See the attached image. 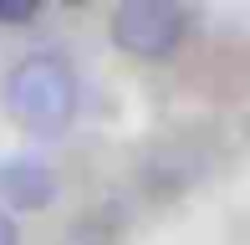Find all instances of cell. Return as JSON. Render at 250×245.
<instances>
[{
	"mask_svg": "<svg viewBox=\"0 0 250 245\" xmlns=\"http://www.w3.org/2000/svg\"><path fill=\"white\" fill-rule=\"evenodd\" d=\"M77 102H82L77 72H72V61L56 57V51L21 57L5 72V113L26 133H41V138L66 133V122L77 118Z\"/></svg>",
	"mask_w": 250,
	"mask_h": 245,
	"instance_id": "6da1fadb",
	"label": "cell"
},
{
	"mask_svg": "<svg viewBox=\"0 0 250 245\" xmlns=\"http://www.w3.org/2000/svg\"><path fill=\"white\" fill-rule=\"evenodd\" d=\"M184 36V10L174 0H123L112 10V41L133 57H168Z\"/></svg>",
	"mask_w": 250,
	"mask_h": 245,
	"instance_id": "7a4b0ae2",
	"label": "cell"
},
{
	"mask_svg": "<svg viewBox=\"0 0 250 245\" xmlns=\"http://www.w3.org/2000/svg\"><path fill=\"white\" fill-rule=\"evenodd\" d=\"M51 174H41L36 163H5L0 169V194L10 199V204H21V209H41L51 199Z\"/></svg>",
	"mask_w": 250,
	"mask_h": 245,
	"instance_id": "3957f363",
	"label": "cell"
},
{
	"mask_svg": "<svg viewBox=\"0 0 250 245\" xmlns=\"http://www.w3.org/2000/svg\"><path fill=\"white\" fill-rule=\"evenodd\" d=\"M36 10V0H0V20H31Z\"/></svg>",
	"mask_w": 250,
	"mask_h": 245,
	"instance_id": "277c9868",
	"label": "cell"
},
{
	"mask_svg": "<svg viewBox=\"0 0 250 245\" xmlns=\"http://www.w3.org/2000/svg\"><path fill=\"white\" fill-rule=\"evenodd\" d=\"M0 245H16V220L0 209Z\"/></svg>",
	"mask_w": 250,
	"mask_h": 245,
	"instance_id": "5b68a950",
	"label": "cell"
}]
</instances>
